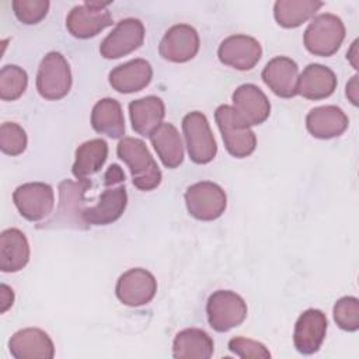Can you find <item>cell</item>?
Here are the masks:
<instances>
[{
    "mask_svg": "<svg viewBox=\"0 0 359 359\" xmlns=\"http://www.w3.org/2000/svg\"><path fill=\"white\" fill-rule=\"evenodd\" d=\"M91 187L88 180L70 181L65 180L59 184V209L50 224H63L66 227L87 229L88 224L83 219L84 194Z\"/></svg>",
    "mask_w": 359,
    "mask_h": 359,
    "instance_id": "10",
    "label": "cell"
},
{
    "mask_svg": "<svg viewBox=\"0 0 359 359\" xmlns=\"http://www.w3.org/2000/svg\"><path fill=\"white\" fill-rule=\"evenodd\" d=\"M199 50V35L196 29L188 24L172 25L163 36L158 52L165 60L184 63L195 57Z\"/></svg>",
    "mask_w": 359,
    "mask_h": 359,
    "instance_id": "14",
    "label": "cell"
},
{
    "mask_svg": "<svg viewBox=\"0 0 359 359\" xmlns=\"http://www.w3.org/2000/svg\"><path fill=\"white\" fill-rule=\"evenodd\" d=\"M337 83V76L330 67L310 63L299 74L297 94L307 100H323L335 91Z\"/></svg>",
    "mask_w": 359,
    "mask_h": 359,
    "instance_id": "21",
    "label": "cell"
},
{
    "mask_svg": "<svg viewBox=\"0 0 359 359\" xmlns=\"http://www.w3.org/2000/svg\"><path fill=\"white\" fill-rule=\"evenodd\" d=\"M334 320L344 331H358L359 328V300L353 296H345L334 304Z\"/></svg>",
    "mask_w": 359,
    "mask_h": 359,
    "instance_id": "31",
    "label": "cell"
},
{
    "mask_svg": "<svg viewBox=\"0 0 359 359\" xmlns=\"http://www.w3.org/2000/svg\"><path fill=\"white\" fill-rule=\"evenodd\" d=\"M150 142L167 168H177L184 160V146L178 129L168 122H163L150 136Z\"/></svg>",
    "mask_w": 359,
    "mask_h": 359,
    "instance_id": "26",
    "label": "cell"
},
{
    "mask_svg": "<svg viewBox=\"0 0 359 359\" xmlns=\"http://www.w3.org/2000/svg\"><path fill=\"white\" fill-rule=\"evenodd\" d=\"M219 60L237 70L252 69L262 56L261 43L248 35L236 34L222 41L217 49Z\"/></svg>",
    "mask_w": 359,
    "mask_h": 359,
    "instance_id": "13",
    "label": "cell"
},
{
    "mask_svg": "<svg viewBox=\"0 0 359 359\" xmlns=\"http://www.w3.org/2000/svg\"><path fill=\"white\" fill-rule=\"evenodd\" d=\"M327 325V317L321 310L309 309L303 311L293 331V344L297 352L303 355L316 353L325 338Z\"/></svg>",
    "mask_w": 359,
    "mask_h": 359,
    "instance_id": "16",
    "label": "cell"
},
{
    "mask_svg": "<svg viewBox=\"0 0 359 359\" xmlns=\"http://www.w3.org/2000/svg\"><path fill=\"white\" fill-rule=\"evenodd\" d=\"M13 202L22 217L29 222H39L53 210V188L45 182L22 184L13 192Z\"/></svg>",
    "mask_w": 359,
    "mask_h": 359,
    "instance_id": "9",
    "label": "cell"
},
{
    "mask_svg": "<svg viewBox=\"0 0 359 359\" xmlns=\"http://www.w3.org/2000/svg\"><path fill=\"white\" fill-rule=\"evenodd\" d=\"M261 77L273 94L282 98H292L297 94L299 67L297 63L287 56H276L271 59Z\"/></svg>",
    "mask_w": 359,
    "mask_h": 359,
    "instance_id": "19",
    "label": "cell"
},
{
    "mask_svg": "<svg viewBox=\"0 0 359 359\" xmlns=\"http://www.w3.org/2000/svg\"><path fill=\"white\" fill-rule=\"evenodd\" d=\"M213 339L199 328L180 331L172 342V356L177 359H209L213 355Z\"/></svg>",
    "mask_w": 359,
    "mask_h": 359,
    "instance_id": "27",
    "label": "cell"
},
{
    "mask_svg": "<svg viewBox=\"0 0 359 359\" xmlns=\"http://www.w3.org/2000/svg\"><path fill=\"white\" fill-rule=\"evenodd\" d=\"M27 133L14 122H4L0 126V149L4 154L18 156L27 149Z\"/></svg>",
    "mask_w": 359,
    "mask_h": 359,
    "instance_id": "32",
    "label": "cell"
},
{
    "mask_svg": "<svg viewBox=\"0 0 359 359\" xmlns=\"http://www.w3.org/2000/svg\"><path fill=\"white\" fill-rule=\"evenodd\" d=\"M233 109L248 125H261L271 114V104L264 91L255 84L238 86L233 95Z\"/></svg>",
    "mask_w": 359,
    "mask_h": 359,
    "instance_id": "17",
    "label": "cell"
},
{
    "mask_svg": "<svg viewBox=\"0 0 359 359\" xmlns=\"http://www.w3.org/2000/svg\"><path fill=\"white\" fill-rule=\"evenodd\" d=\"M116 154L129 167L137 189L151 191L160 185L161 171L143 140L122 137L116 146Z\"/></svg>",
    "mask_w": 359,
    "mask_h": 359,
    "instance_id": "1",
    "label": "cell"
},
{
    "mask_svg": "<svg viewBox=\"0 0 359 359\" xmlns=\"http://www.w3.org/2000/svg\"><path fill=\"white\" fill-rule=\"evenodd\" d=\"M182 132L189 158L194 163L208 164L216 157L217 144L208 118L202 112L192 111L187 114L182 119Z\"/></svg>",
    "mask_w": 359,
    "mask_h": 359,
    "instance_id": "6",
    "label": "cell"
},
{
    "mask_svg": "<svg viewBox=\"0 0 359 359\" xmlns=\"http://www.w3.org/2000/svg\"><path fill=\"white\" fill-rule=\"evenodd\" d=\"M229 349L234 355L243 359L254 358V359H268L271 358V352L268 348L254 339L244 338V337H234L229 341Z\"/></svg>",
    "mask_w": 359,
    "mask_h": 359,
    "instance_id": "34",
    "label": "cell"
},
{
    "mask_svg": "<svg viewBox=\"0 0 359 359\" xmlns=\"http://www.w3.org/2000/svg\"><path fill=\"white\" fill-rule=\"evenodd\" d=\"M247 303L231 290L213 292L206 303L209 325L217 332H226L238 327L247 317Z\"/></svg>",
    "mask_w": 359,
    "mask_h": 359,
    "instance_id": "5",
    "label": "cell"
},
{
    "mask_svg": "<svg viewBox=\"0 0 359 359\" xmlns=\"http://www.w3.org/2000/svg\"><path fill=\"white\" fill-rule=\"evenodd\" d=\"M28 86V76L17 65H6L0 70V98L14 101L20 98Z\"/></svg>",
    "mask_w": 359,
    "mask_h": 359,
    "instance_id": "30",
    "label": "cell"
},
{
    "mask_svg": "<svg viewBox=\"0 0 359 359\" xmlns=\"http://www.w3.org/2000/svg\"><path fill=\"white\" fill-rule=\"evenodd\" d=\"M72 88V72L67 60L59 52H49L41 60L36 73V90L45 100H60Z\"/></svg>",
    "mask_w": 359,
    "mask_h": 359,
    "instance_id": "4",
    "label": "cell"
},
{
    "mask_svg": "<svg viewBox=\"0 0 359 359\" xmlns=\"http://www.w3.org/2000/svg\"><path fill=\"white\" fill-rule=\"evenodd\" d=\"M151 65L144 59H133L112 69L108 79L114 90L130 94L143 90L151 81Z\"/></svg>",
    "mask_w": 359,
    "mask_h": 359,
    "instance_id": "20",
    "label": "cell"
},
{
    "mask_svg": "<svg viewBox=\"0 0 359 359\" xmlns=\"http://www.w3.org/2000/svg\"><path fill=\"white\" fill-rule=\"evenodd\" d=\"M125 182V174L118 164H111L104 174V185H114Z\"/></svg>",
    "mask_w": 359,
    "mask_h": 359,
    "instance_id": "35",
    "label": "cell"
},
{
    "mask_svg": "<svg viewBox=\"0 0 359 359\" xmlns=\"http://www.w3.org/2000/svg\"><path fill=\"white\" fill-rule=\"evenodd\" d=\"M356 49H358V39L353 41V43H352V46H351V49H349V52H348V59H349V62L352 63L353 69H358V62H356V55H358V52H356Z\"/></svg>",
    "mask_w": 359,
    "mask_h": 359,
    "instance_id": "38",
    "label": "cell"
},
{
    "mask_svg": "<svg viewBox=\"0 0 359 359\" xmlns=\"http://www.w3.org/2000/svg\"><path fill=\"white\" fill-rule=\"evenodd\" d=\"M11 6L15 17L27 25L38 24L46 17L49 10L48 0H14Z\"/></svg>",
    "mask_w": 359,
    "mask_h": 359,
    "instance_id": "33",
    "label": "cell"
},
{
    "mask_svg": "<svg viewBox=\"0 0 359 359\" xmlns=\"http://www.w3.org/2000/svg\"><path fill=\"white\" fill-rule=\"evenodd\" d=\"M0 311L1 313H6L14 303V292L10 286H7L6 283H1L0 285Z\"/></svg>",
    "mask_w": 359,
    "mask_h": 359,
    "instance_id": "36",
    "label": "cell"
},
{
    "mask_svg": "<svg viewBox=\"0 0 359 359\" xmlns=\"http://www.w3.org/2000/svg\"><path fill=\"white\" fill-rule=\"evenodd\" d=\"M107 1H84L70 10L66 18L67 31L79 39L95 36L107 27L112 25V17Z\"/></svg>",
    "mask_w": 359,
    "mask_h": 359,
    "instance_id": "8",
    "label": "cell"
},
{
    "mask_svg": "<svg viewBox=\"0 0 359 359\" xmlns=\"http://www.w3.org/2000/svg\"><path fill=\"white\" fill-rule=\"evenodd\" d=\"M108 157V144L102 139H91L76 149V160L72 172L77 180H87L98 172Z\"/></svg>",
    "mask_w": 359,
    "mask_h": 359,
    "instance_id": "28",
    "label": "cell"
},
{
    "mask_svg": "<svg viewBox=\"0 0 359 359\" xmlns=\"http://www.w3.org/2000/svg\"><path fill=\"white\" fill-rule=\"evenodd\" d=\"M345 38V25L339 17L331 13L316 15L307 25L303 42L306 49L316 56L334 55Z\"/></svg>",
    "mask_w": 359,
    "mask_h": 359,
    "instance_id": "2",
    "label": "cell"
},
{
    "mask_svg": "<svg viewBox=\"0 0 359 359\" xmlns=\"http://www.w3.org/2000/svg\"><path fill=\"white\" fill-rule=\"evenodd\" d=\"M215 119L220 129L227 151L236 158L250 156L257 147V137L252 129L238 116L230 105H219Z\"/></svg>",
    "mask_w": 359,
    "mask_h": 359,
    "instance_id": "3",
    "label": "cell"
},
{
    "mask_svg": "<svg viewBox=\"0 0 359 359\" xmlns=\"http://www.w3.org/2000/svg\"><path fill=\"white\" fill-rule=\"evenodd\" d=\"M157 292V280L151 272L143 268H132L123 272L115 286L121 303L139 307L151 302Z\"/></svg>",
    "mask_w": 359,
    "mask_h": 359,
    "instance_id": "12",
    "label": "cell"
},
{
    "mask_svg": "<svg viewBox=\"0 0 359 359\" xmlns=\"http://www.w3.org/2000/svg\"><path fill=\"white\" fill-rule=\"evenodd\" d=\"M358 76H353L346 84V97L353 105L359 104V90H358Z\"/></svg>",
    "mask_w": 359,
    "mask_h": 359,
    "instance_id": "37",
    "label": "cell"
},
{
    "mask_svg": "<svg viewBox=\"0 0 359 359\" xmlns=\"http://www.w3.org/2000/svg\"><path fill=\"white\" fill-rule=\"evenodd\" d=\"M91 126L97 133L111 139L123 137L125 118L121 104L109 97L97 101L91 111Z\"/></svg>",
    "mask_w": 359,
    "mask_h": 359,
    "instance_id": "25",
    "label": "cell"
},
{
    "mask_svg": "<svg viewBox=\"0 0 359 359\" xmlns=\"http://www.w3.org/2000/svg\"><path fill=\"white\" fill-rule=\"evenodd\" d=\"M165 115V107L160 97L147 95L133 100L129 104V116L132 128L142 136H150L161 123Z\"/></svg>",
    "mask_w": 359,
    "mask_h": 359,
    "instance_id": "23",
    "label": "cell"
},
{
    "mask_svg": "<svg viewBox=\"0 0 359 359\" xmlns=\"http://www.w3.org/2000/svg\"><path fill=\"white\" fill-rule=\"evenodd\" d=\"M346 114L337 105L313 108L306 116L307 130L317 139H331L342 135L348 128Z\"/></svg>",
    "mask_w": 359,
    "mask_h": 359,
    "instance_id": "22",
    "label": "cell"
},
{
    "mask_svg": "<svg viewBox=\"0 0 359 359\" xmlns=\"http://www.w3.org/2000/svg\"><path fill=\"white\" fill-rule=\"evenodd\" d=\"M29 261V244L18 229H6L0 234V269L18 272Z\"/></svg>",
    "mask_w": 359,
    "mask_h": 359,
    "instance_id": "24",
    "label": "cell"
},
{
    "mask_svg": "<svg viewBox=\"0 0 359 359\" xmlns=\"http://www.w3.org/2000/svg\"><path fill=\"white\" fill-rule=\"evenodd\" d=\"M323 4L317 0H278L273 4V15L280 27L296 28L314 17Z\"/></svg>",
    "mask_w": 359,
    "mask_h": 359,
    "instance_id": "29",
    "label": "cell"
},
{
    "mask_svg": "<svg viewBox=\"0 0 359 359\" xmlns=\"http://www.w3.org/2000/svg\"><path fill=\"white\" fill-rule=\"evenodd\" d=\"M184 196L189 215L203 222L220 217L227 206L226 192L212 181H201L188 187Z\"/></svg>",
    "mask_w": 359,
    "mask_h": 359,
    "instance_id": "7",
    "label": "cell"
},
{
    "mask_svg": "<svg viewBox=\"0 0 359 359\" xmlns=\"http://www.w3.org/2000/svg\"><path fill=\"white\" fill-rule=\"evenodd\" d=\"M8 351L15 359H52L55 345L50 337L39 328H24L11 335Z\"/></svg>",
    "mask_w": 359,
    "mask_h": 359,
    "instance_id": "18",
    "label": "cell"
},
{
    "mask_svg": "<svg viewBox=\"0 0 359 359\" xmlns=\"http://www.w3.org/2000/svg\"><path fill=\"white\" fill-rule=\"evenodd\" d=\"M144 41V27L137 18L121 20L100 46V53L105 59L122 57L142 46Z\"/></svg>",
    "mask_w": 359,
    "mask_h": 359,
    "instance_id": "11",
    "label": "cell"
},
{
    "mask_svg": "<svg viewBox=\"0 0 359 359\" xmlns=\"http://www.w3.org/2000/svg\"><path fill=\"white\" fill-rule=\"evenodd\" d=\"M128 205V194L123 184L105 185L94 206L86 208L83 219L87 224L105 226L116 222L125 212Z\"/></svg>",
    "mask_w": 359,
    "mask_h": 359,
    "instance_id": "15",
    "label": "cell"
}]
</instances>
